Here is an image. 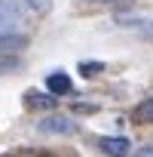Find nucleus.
<instances>
[{
  "instance_id": "nucleus-9",
  "label": "nucleus",
  "mask_w": 153,
  "mask_h": 157,
  "mask_svg": "<svg viewBox=\"0 0 153 157\" xmlns=\"http://www.w3.org/2000/svg\"><path fill=\"white\" fill-rule=\"evenodd\" d=\"M19 19H12V16H6V13H0V34H9V31H19Z\"/></svg>"
},
{
  "instance_id": "nucleus-1",
  "label": "nucleus",
  "mask_w": 153,
  "mask_h": 157,
  "mask_svg": "<svg viewBox=\"0 0 153 157\" xmlns=\"http://www.w3.org/2000/svg\"><path fill=\"white\" fill-rule=\"evenodd\" d=\"M37 129L46 132V136H70V132H76V123L70 117H64V114H46L37 123Z\"/></svg>"
},
{
  "instance_id": "nucleus-7",
  "label": "nucleus",
  "mask_w": 153,
  "mask_h": 157,
  "mask_svg": "<svg viewBox=\"0 0 153 157\" xmlns=\"http://www.w3.org/2000/svg\"><path fill=\"white\" fill-rule=\"evenodd\" d=\"M19 68H22V59L19 56L0 52V74H9V71H19Z\"/></svg>"
},
{
  "instance_id": "nucleus-10",
  "label": "nucleus",
  "mask_w": 153,
  "mask_h": 157,
  "mask_svg": "<svg viewBox=\"0 0 153 157\" xmlns=\"http://www.w3.org/2000/svg\"><path fill=\"white\" fill-rule=\"evenodd\" d=\"M73 111H76V114H95V111H98V105H86V102H76V105H73Z\"/></svg>"
},
{
  "instance_id": "nucleus-2",
  "label": "nucleus",
  "mask_w": 153,
  "mask_h": 157,
  "mask_svg": "<svg viewBox=\"0 0 153 157\" xmlns=\"http://www.w3.org/2000/svg\"><path fill=\"white\" fill-rule=\"evenodd\" d=\"M95 145H98V151L107 154V157H129V154H132V142H129L126 136H101Z\"/></svg>"
},
{
  "instance_id": "nucleus-5",
  "label": "nucleus",
  "mask_w": 153,
  "mask_h": 157,
  "mask_svg": "<svg viewBox=\"0 0 153 157\" xmlns=\"http://www.w3.org/2000/svg\"><path fill=\"white\" fill-rule=\"evenodd\" d=\"M132 120H135V123H141V126L153 123V96L141 99V102H138V105L132 108Z\"/></svg>"
},
{
  "instance_id": "nucleus-13",
  "label": "nucleus",
  "mask_w": 153,
  "mask_h": 157,
  "mask_svg": "<svg viewBox=\"0 0 153 157\" xmlns=\"http://www.w3.org/2000/svg\"><path fill=\"white\" fill-rule=\"evenodd\" d=\"M19 157H49V154H19Z\"/></svg>"
},
{
  "instance_id": "nucleus-11",
  "label": "nucleus",
  "mask_w": 153,
  "mask_h": 157,
  "mask_svg": "<svg viewBox=\"0 0 153 157\" xmlns=\"http://www.w3.org/2000/svg\"><path fill=\"white\" fill-rule=\"evenodd\" d=\"M132 157H153V145H144V148H138Z\"/></svg>"
},
{
  "instance_id": "nucleus-8",
  "label": "nucleus",
  "mask_w": 153,
  "mask_h": 157,
  "mask_svg": "<svg viewBox=\"0 0 153 157\" xmlns=\"http://www.w3.org/2000/svg\"><path fill=\"white\" fill-rule=\"evenodd\" d=\"M76 71H80L83 77H95V74L104 71V62H80V65H76Z\"/></svg>"
},
{
  "instance_id": "nucleus-4",
  "label": "nucleus",
  "mask_w": 153,
  "mask_h": 157,
  "mask_svg": "<svg viewBox=\"0 0 153 157\" xmlns=\"http://www.w3.org/2000/svg\"><path fill=\"white\" fill-rule=\"evenodd\" d=\"M46 90H49L52 96H70V93H73L70 74H64V71H52V74H46Z\"/></svg>"
},
{
  "instance_id": "nucleus-3",
  "label": "nucleus",
  "mask_w": 153,
  "mask_h": 157,
  "mask_svg": "<svg viewBox=\"0 0 153 157\" xmlns=\"http://www.w3.org/2000/svg\"><path fill=\"white\" fill-rule=\"evenodd\" d=\"M25 105H28V108H37V111H52V108L58 105V96H52L49 90H46V93L28 90V93H25Z\"/></svg>"
},
{
  "instance_id": "nucleus-12",
  "label": "nucleus",
  "mask_w": 153,
  "mask_h": 157,
  "mask_svg": "<svg viewBox=\"0 0 153 157\" xmlns=\"http://www.w3.org/2000/svg\"><path fill=\"white\" fill-rule=\"evenodd\" d=\"M89 3H129V0H89Z\"/></svg>"
},
{
  "instance_id": "nucleus-6",
  "label": "nucleus",
  "mask_w": 153,
  "mask_h": 157,
  "mask_svg": "<svg viewBox=\"0 0 153 157\" xmlns=\"http://www.w3.org/2000/svg\"><path fill=\"white\" fill-rule=\"evenodd\" d=\"M22 3H25L28 16H34V19H40V16H46L52 10V0H22Z\"/></svg>"
}]
</instances>
